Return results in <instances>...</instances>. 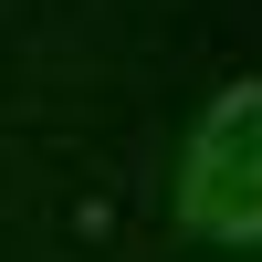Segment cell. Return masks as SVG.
<instances>
[{"instance_id":"6da1fadb","label":"cell","mask_w":262,"mask_h":262,"mask_svg":"<svg viewBox=\"0 0 262 262\" xmlns=\"http://www.w3.org/2000/svg\"><path fill=\"white\" fill-rule=\"evenodd\" d=\"M189 231L210 242H262V84H231L189 137V179H179Z\"/></svg>"}]
</instances>
